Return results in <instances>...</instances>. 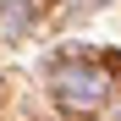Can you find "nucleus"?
Wrapping results in <instances>:
<instances>
[{"mask_svg":"<svg viewBox=\"0 0 121 121\" xmlns=\"http://www.w3.org/2000/svg\"><path fill=\"white\" fill-rule=\"evenodd\" d=\"M55 94H60V105H72V110H94L99 94H105V83H99L88 66H60L55 72Z\"/></svg>","mask_w":121,"mask_h":121,"instance_id":"obj_1","label":"nucleus"}]
</instances>
